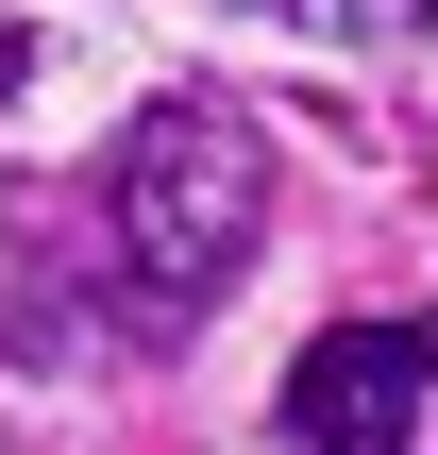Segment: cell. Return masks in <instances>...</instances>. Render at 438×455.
Returning <instances> with one entry per match:
<instances>
[{"instance_id": "3", "label": "cell", "mask_w": 438, "mask_h": 455, "mask_svg": "<svg viewBox=\"0 0 438 455\" xmlns=\"http://www.w3.org/2000/svg\"><path fill=\"white\" fill-rule=\"evenodd\" d=\"M287 34H338V51H388V34H438V0H253Z\"/></svg>"}, {"instance_id": "2", "label": "cell", "mask_w": 438, "mask_h": 455, "mask_svg": "<svg viewBox=\"0 0 438 455\" xmlns=\"http://www.w3.org/2000/svg\"><path fill=\"white\" fill-rule=\"evenodd\" d=\"M438 405V321H338L287 355V439L304 455H405Z\"/></svg>"}, {"instance_id": "1", "label": "cell", "mask_w": 438, "mask_h": 455, "mask_svg": "<svg viewBox=\"0 0 438 455\" xmlns=\"http://www.w3.org/2000/svg\"><path fill=\"white\" fill-rule=\"evenodd\" d=\"M101 203H118V270L152 287V321H203L253 270V236H270V135H253V101H219V84L135 101Z\"/></svg>"}]
</instances>
